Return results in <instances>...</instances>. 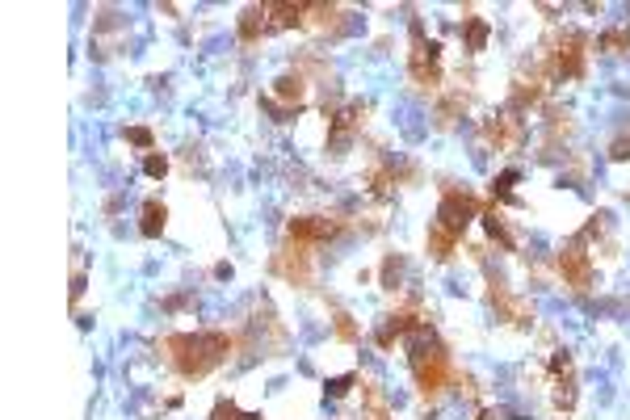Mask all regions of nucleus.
Here are the masks:
<instances>
[{
  "mask_svg": "<svg viewBox=\"0 0 630 420\" xmlns=\"http://www.w3.org/2000/svg\"><path fill=\"white\" fill-rule=\"evenodd\" d=\"M160 231H164V206L147 202L143 206V236H160Z\"/></svg>",
  "mask_w": 630,
  "mask_h": 420,
  "instance_id": "obj_2",
  "label": "nucleus"
},
{
  "mask_svg": "<svg viewBox=\"0 0 630 420\" xmlns=\"http://www.w3.org/2000/svg\"><path fill=\"white\" fill-rule=\"evenodd\" d=\"M215 416H219V420H260V416H240V412H236L231 403H227V408H219Z\"/></svg>",
  "mask_w": 630,
  "mask_h": 420,
  "instance_id": "obj_4",
  "label": "nucleus"
},
{
  "mask_svg": "<svg viewBox=\"0 0 630 420\" xmlns=\"http://www.w3.org/2000/svg\"><path fill=\"white\" fill-rule=\"evenodd\" d=\"M613 155H618V160H626V155H630V143H618V151H613Z\"/></svg>",
  "mask_w": 630,
  "mask_h": 420,
  "instance_id": "obj_6",
  "label": "nucleus"
},
{
  "mask_svg": "<svg viewBox=\"0 0 630 420\" xmlns=\"http://www.w3.org/2000/svg\"><path fill=\"white\" fill-rule=\"evenodd\" d=\"M164 169H169L164 155H151V160H147V173H151V177H164Z\"/></svg>",
  "mask_w": 630,
  "mask_h": 420,
  "instance_id": "obj_5",
  "label": "nucleus"
},
{
  "mask_svg": "<svg viewBox=\"0 0 630 420\" xmlns=\"http://www.w3.org/2000/svg\"><path fill=\"white\" fill-rule=\"evenodd\" d=\"M294 236H332V223H294Z\"/></svg>",
  "mask_w": 630,
  "mask_h": 420,
  "instance_id": "obj_3",
  "label": "nucleus"
},
{
  "mask_svg": "<svg viewBox=\"0 0 630 420\" xmlns=\"http://www.w3.org/2000/svg\"><path fill=\"white\" fill-rule=\"evenodd\" d=\"M466 223H470V202H466V198H450V202L441 206V227H446V236H458Z\"/></svg>",
  "mask_w": 630,
  "mask_h": 420,
  "instance_id": "obj_1",
  "label": "nucleus"
}]
</instances>
